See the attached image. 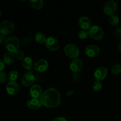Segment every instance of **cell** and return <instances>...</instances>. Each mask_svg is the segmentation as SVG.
<instances>
[{
	"label": "cell",
	"mask_w": 121,
	"mask_h": 121,
	"mask_svg": "<svg viewBox=\"0 0 121 121\" xmlns=\"http://www.w3.org/2000/svg\"><path fill=\"white\" fill-rule=\"evenodd\" d=\"M20 40L17 37L14 36L9 37L7 39L6 42L5 43V47L6 49L10 53H15L18 50H19L20 47Z\"/></svg>",
	"instance_id": "obj_2"
},
{
	"label": "cell",
	"mask_w": 121,
	"mask_h": 121,
	"mask_svg": "<svg viewBox=\"0 0 121 121\" xmlns=\"http://www.w3.org/2000/svg\"><path fill=\"white\" fill-rule=\"evenodd\" d=\"M89 36L95 40H101L104 35V31L99 26H93L89 30Z\"/></svg>",
	"instance_id": "obj_5"
},
{
	"label": "cell",
	"mask_w": 121,
	"mask_h": 121,
	"mask_svg": "<svg viewBox=\"0 0 121 121\" xmlns=\"http://www.w3.org/2000/svg\"><path fill=\"white\" fill-rule=\"evenodd\" d=\"M19 77V73L16 70H11L8 75V78L10 82H15Z\"/></svg>",
	"instance_id": "obj_21"
},
{
	"label": "cell",
	"mask_w": 121,
	"mask_h": 121,
	"mask_svg": "<svg viewBox=\"0 0 121 121\" xmlns=\"http://www.w3.org/2000/svg\"><path fill=\"white\" fill-rule=\"evenodd\" d=\"M111 72L115 75H118L121 73V64L113 65L111 68Z\"/></svg>",
	"instance_id": "obj_23"
},
{
	"label": "cell",
	"mask_w": 121,
	"mask_h": 121,
	"mask_svg": "<svg viewBox=\"0 0 121 121\" xmlns=\"http://www.w3.org/2000/svg\"><path fill=\"white\" fill-rule=\"evenodd\" d=\"M43 89L40 85H34L31 86L30 91V95L33 99H39L41 98L42 96L43 93Z\"/></svg>",
	"instance_id": "obj_9"
},
{
	"label": "cell",
	"mask_w": 121,
	"mask_h": 121,
	"mask_svg": "<svg viewBox=\"0 0 121 121\" xmlns=\"http://www.w3.org/2000/svg\"><path fill=\"white\" fill-rule=\"evenodd\" d=\"M108 74V70L105 67H100L97 69L94 73L95 79L98 81L104 80Z\"/></svg>",
	"instance_id": "obj_10"
},
{
	"label": "cell",
	"mask_w": 121,
	"mask_h": 121,
	"mask_svg": "<svg viewBox=\"0 0 121 121\" xmlns=\"http://www.w3.org/2000/svg\"><path fill=\"white\" fill-rule=\"evenodd\" d=\"M47 38L46 37V35L41 32H38L35 35V41L38 43L42 44L46 41Z\"/></svg>",
	"instance_id": "obj_20"
},
{
	"label": "cell",
	"mask_w": 121,
	"mask_h": 121,
	"mask_svg": "<svg viewBox=\"0 0 121 121\" xmlns=\"http://www.w3.org/2000/svg\"><path fill=\"white\" fill-rule=\"evenodd\" d=\"M78 37L80 39L82 40H85L88 38V37L89 36V31H87L86 30H80V31H79L78 34Z\"/></svg>",
	"instance_id": "obj_25"
},
{
	"label": "cell",
	"mask_w": 121,
	"mask_h": 121,
	"mask_svg": "<svg viewBox=\"0 0 121 121\" xmlns=\"http://www.w3.org/2000/svg\"><path fill=\"white\" fill-rule=\"evenodd\" d=\"M14 56H15V59L17 60H23L25 58V55L24 52L21 50H18L15 53H14Z\"/></svg>",
	"instance_id": "obj_26"
},
{
	"label": "cell",
	"mask_w": 121,
	"mask_h": 121,
	"mask_svg": "<svg viewBox=\"0 0 121 121\" xmlns=\"http://www.w3.org/2000/svg\"><path fill=\"white\" fill-rule=\"evenodd\" d=\"M53 121H67V119H66V118H64V117H57V118H56Z\"/></svg>",
	"instance_id": "obj_32"
},
{
	"label": "cell",
	"mask_w": 121,
	"mask_h": 121,
	"mask_svg": "<svg viewBox=\"0 0 121 121\" xmlns=\"http://www.w3.org/2000/svg\"><path fill=\"white\" fill-rule=\"evenodd\" d=\"M6 40H7V39L5 37V35L0 34V45L5 44Z\"/></svg>",
	"instance_id": "obj_31"
},
{
	"label": "cell",
	"mask_w": 121,
	"mask_h": 121,
	"mask_svg": "<svg viewBox=\"0 0 121 121\" xmlns=\"http://www.w3.org/2000/svg\"><path fill=\"white\" fill-rule=\"evenodd\" d=\"M27 105L28 108L30 109L37 110L42 106V104H41L40 100L32 98L27 102Z\"/></svg>",
	"instance_id": "obj_16"
},
{
	"label": "cell",
	"mask_w": 121,
	"mask_h": 121,
	"mask_svg": "<svg viewBox=\"0 0 121 121\" xmlns=\"http://www.w3.org/2000/svg\"><path fill=\"white\" fill-rule=\"evenodd\" d=\"M22 66L24 67L26 69L29 70L31 69L33 65V61L32 59L30 57H25L24 59L22 60Z\"/></svg>",
	"instance_id": "obj_18"
},
{
	"label": "cell",
	"mask_w": 121,
	"mask_h": 121,
	"mask_svg": "<svg viewBox=\"0 0 121 121\" xmlns=\"http://www.w3.org/2000/svg\"><path fill=\"white\" fill-rule=\"evenodd\" d=\"M15 59V57L14 56V54L10 52H8L4 55L2 61L4 63L5 65H7V66H11L14 63Z\"/></svg>",
	"instance_id": "obj_17"
},
{
	"label": "cell",
	"mask_w": 121,
	"mask_h": 121,
	"mask_svg": "<svg viewBox=\"0 0 121 121\" xmlns=\"http://www.w3.org/2000/svg\"><path fill=\"white\" fill-rule=\"evenodd\" d=\"M83 67V63L80 59L76 58L73 59L70 63V69L73 73H79Z\"/></svg>",
	"instance_id": "obj_13"
},
{
	"label": "cell",
	"mask_w": 121,
	"mask_h": 121,
	"mask_svg": "<svg viewBox=\"0 0 121 121\" xmlns=\"http://www.w3.org/2000/svg\"><path fill=\"white\" fill-rule=\"evenodd\" d=\"M91 21L87 17H82L79 20V26L83 30H89L91 28Z\"/></svg>",
	"instance_id": "obj_15"
},
{
	"label": "cell",
	"mask_w": 121,
	"mask_h": 121,
	"mask_svg": "<svg viewBox=\"0 0 121 121\" xmlns=\"http://www.w3.org/2000/svg\"><path fill=\"white\" fill-rule=\"evenodd\" d=\"M1 15H2V12H1V11L0 10V17H1Z\"/></svg>",
	"instance_id": "obj_36"
},
{
	"label": "cell",
	"mask_w": 121,
	"mask_h": 121,
	"mask_svg": "<svg viewBox=\"0 0 121 121\" xmlns=\"http://www.w3.org/2000/svg\"><path fill=\"white\" fill-rule=\"evenodd\" d=\"M7 76L5 73L3 72H0V83H5L7 82Z\"/></svg>",
	"instance_id": "obj_27"
},
{
	"label": "cell",
	"mask_w": 121,
	"mask_h": 121,
	"mask_svg": "<svg viewBox=\"0 0 121 121\" xmlns=\"http://www.w3.org/2000/svg\"><path fill=\"white\" fill-rule=\"evenodd\" d=\"M42 105L47 108H54L61 103V97L59 91L53 87L47 89L40 98Z\"/></svg>",
	"instance_id": "obj_1"
},
{
	"label": "cell",
	"mask_w": 121,
	"mask_h": 121,
	"mask_svg": "<svg viewBox=\"0 0 121 121\" xmlns=\"http://www.w3.org/2000/svg\"><path fill=\"white\" fill-rule=\"evenodd\" d=\"M73 93H74V91H73V90L71 89V90H69V91H68L67 92V96H72V95L73 94Z\"/></svg>",
	"instance_id": "obj_34"
},
{
	"label": "cell",
	"mask_w": 121,
	"mask_h": 121,
	"mask_svg": "<svg viewBox=\"0 0 121 121\" xmlns=\"http://www.w3.org/2000/svg\"><path fill=\"white\" fill-rule=\"evenodd\" d=\"M35 81V76L31 73H26L22 76L21 78V83L26 87L33 85Z\"/></svg>",
	"instance_id": "obj_12"
},
{
	"label": "cell",
	"mask_w": 121,
	"mask_h": 121,
	"mask_svg": "<svg viewBox=\"0 0 121 121\" xmlns=\"http://www.w3.org/2000/svg\"><path fill=\"white\" fill-rule=\"evenodd\" d=\"M65 54L70 59H76L80 54L79 48L74 44H68L64 48Z\"/></svg>",
	"instance_id": "obj_4"
},
{
	"label": "cell",
	"mask_w": 121,
	"mask_h": 121,
	"mask_svg": "<svg viewBox=\"0 0 121 121\" xmlns=\"http://www.w3.org/2000/svg\"><path fill=\"white\" fill-rule=\"evenodd\" d=\"M73 78L74 81L78 82L81 79V75L79 73H74L73 75Z\"/></svg>",
	"instance_id": "obj_29"
},
{
	"label": "cell",
	"mask_w": 121,
	"mask_h": 121,
	"mask_svg": "<svg viewBox=\"0 0 121 121\" xmlns=\"http://www.w3.org/2000/svg\"><path fill=\"white\" fill-rule=\"evenodd\" d=\"M109 22L110 24L112 26H116L118 24L119 22V18L117 15H111L109 18Z\"/></svg>",
	"instance_id": "obj_22"
},
{
	"label": "cell",
	"mask_w": 121,
	"mask_h": 121,
	"mask_svg": "<svg viewBox=\"0 0 121 121\" xmlns=\"http://www.w3.org/2000/svg\"><path fill=\"white\" fill-rule=\"evenodd\" d=\"M85 53L89 57H96L100 53V48L96 45H90L85 49Z\"/></svg>",
	"instance_id": "obj_11"
},
{
	"label": "cell",
	"mask_w": 121,
	"mask_h": 121,
	"mask_svg": "<svg viewBox=\"0 0 121 121\" xmlns=\"http://www.w3.org/2000/svg\"><path fill=\"white\" fill-rule=\"evenodd\" d=\"M5 67V64L1 59H0V72H2Z\"/></svg>",
	"instance_id": "obj_33"
},
{
	"label": "cell",
	"mask_w": 121,
	"mask_h": 121,
	"mask_svg": "<svg viewBox=\"0 0 121 121\" xmlns=\"http://www.w3.org/2000/svg\"><path fill=\"white\" fill-rule=\"evenodd\" d=\"M30 5L32 8L35 9H40L43 8L44 5V2L43 0H37V1H29Z\"/></svg>",
	"instance_id": "obj_19"
},
{
	"label": "cell",
	"mask_w": 121,
	"mask_h": 121,
	"mask_svg": "<svg viewBox=\"0 0 121 121\" xmlns=\"http://www.w3.org/2000/svg\"><path fill=\"white\" fill-rule=\"evenodd\" d=\"M45 45L47 49L53 52L57 50L60 46L59 40L54 37H49L47 38L45 42Z\"/></svg>",
	"instance_id": "obj_7"
},
{
	"label": "cell",
	"mask_w": 121,
	"mask_h": 121,
	"mask_svg": "<svg viewBox=\"0 0 121 121\" xmlns=\"http://www.w3.org/2000/svg\"><path fill=\"white\" fill-rule=\"evenodd\" d=\"M117 4L115 1H109L105 4L104 7V11L106 15L111 16L115 15L117 10Z\"/></svg>",
	"instance_id": "obj_6"
},
{
	"label": "cell",
	"mask_w": 121,
	"mask_h": 121,
	"mask_svg": "<svg viewBox=\"0 0 121 121\" xmlns=\"http://www.w3.org/2000/svg\"><path fill=\"white\" fill-rule=\"evenodd\" d=\"M34 69L39 72H44L48 69V63L47 60L40 59L37 61L34 65Z\"/></svg>",
	"instance_id": "obj_14"
},
{
	"label": "cell",
	"mask_w": 121,
	"mask_h": 121,
	"mask_svg": "<svg viewBox=\"0 0 121 121\" xmlns=\"http://www.w3.org/2000/svg\"><path fill=\"white\" fill-rule=\"evenodd\" d=\"M20 89V86L16 82H9L6 86V91L7 93L12 96H15L18 94Z\"/></svg>",
	"instance_id": "obj_8"
},
{
	"label": "cell",
	"mask_w": 121,
	"mask_h": 121,
	"mask_svg": "<svg viewBox=\"0 0 121 121\" xmlns=\"http://www.w3.org/2000/svg\"><path fill=\"white\" fill-rule=\"evenodd\" d=\"M114 36L116 39L121 41V27L115 30L114 32Z\"/></svg>",
	"instance_id": "obj_28"
},
{
	"label": "cell",
	"mask_w": 121,
	"mask_h": 121,
	"mask_svg": "<svg viewBox=\"0 0 121 121\" xmlns=\"http://www.w3.org/2000/svg\"><path fill=\"white\" fill-rule=\"evenodd\" d=\"M92 88H93V91L95 92H99L102 88V83L100 81H98V80H96L92 85Z\"/></svg>",
	"instance_id": "obj_24"
},
{
	"label": "cell",
	"mask_w": 121,
	"mask_h": 121,
	"mask_svg": "<svg viewBox=\"0 0 121 121\" xmlns=\"http://www.w3.org/2000/svg\"><path fill=\"white\" fill-rule=\"evenodd\" d=\"M118 50H119V52L121 53V41H120V43H119V44H118Z\"/></svg>",
	"instance_id": "obj_35"
},
{
	"label": "cell",
	"mask_w": 121,
	"mask_h": 121,
	"mask_svg": "<svg viewBox=\"0 0 121 121\" xmlns=\"http://www.w3.org/2000/svg\"><path fill=\"white\" fill-rule=\"evenodd\" d=\"M15 30L14 22L9 20L2 21L0 23V34L7 35L13 33Z\"/></svg>",
	"instance_id": "obj_3"
},
{
	"label": "cell",
	"mask_w": 121,
	"mask_h": 121,
	"mask_svg": "<svg viewBox=\"0 0 121 121\" xmlns=\"http://www.w3.org/2000/svg\"><path fill=\"white\" fill-rule=\"evenodd\" d=\"M31 38L30 37H25L23 40H22V43L24 44H28L30 43L31 41Z\"/></svg>",
	"instance_id": "obj_30"
}]
</instances>
